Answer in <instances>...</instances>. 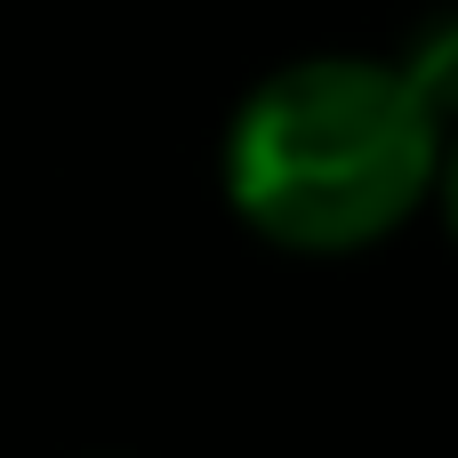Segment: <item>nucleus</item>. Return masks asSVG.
<instances>
[{
  "instance_id": "obj_1",
  "label": "nucleus",
  "mask_w": 458,
  "mask_h": 458,
  "mask_svg": "<svg viewBox=\"0 0 458 458\" xmlns=\"http://www.w3.org/2000/svg\"><path fill=\"white\" fill-rule=\"evenodd\" d=\"M443 121L386 56H298L258 81L225 129V201L298 258L386 242L435 201Z\"/></svg>"
},
{
  "instance_id": "obj_2",
  "label": "nucleus",
  "mask_w": 458,
  "mask_h": 458,
  "mask_svg": "<svg viewBox=\"0 0 458 458\" xmlns=\"http://www.w3.org/2000/svg\"><path fill=\"white\" fill-rule=\"evenodd\" d=\"M394 64H403V72H411V89L435 105V121H443V129H458V8L427 16Z\"/></svg>"
},
{
  "instance_id": "obj_3",
  "label": "nucleus",
  "mask_w": 458,
  "mask_h": 458,
  "mask_svg": "<svg viewBox=\"0 0 458 458\" xmlns=\"http://www.w3.org/2000/svg\"><path fill=\"white\" fill-rule=\"evenodd\" d=\"M435 209H443V225L458 242V129L443 137V161H435Z\"/></svg>"
}]
</instances>
